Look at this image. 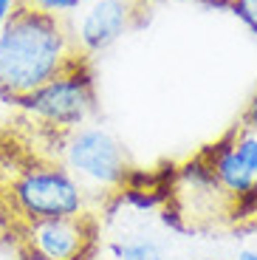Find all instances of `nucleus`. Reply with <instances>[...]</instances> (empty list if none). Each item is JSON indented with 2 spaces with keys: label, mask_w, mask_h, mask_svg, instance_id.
<instances>
[{
  "label": "nucleus",
  "mask_w": 257,
  "mask_h": 260,
  "mask_svg": "<svg viewBox=\"0 0 257 260\" xmlns=\"http://www.w3.org/2000/svg\"><path fill=\"white\" fill-rule=\"evenodd\" d=\"M136 20L133 0H88L71 20H65L74 48L82 59L113 48Z\"/></svg>",
  "instance_id": "obj_7"
},
{
  "label": "nucleus",
  "mask_w": 257,
  "mask_h": 260,
  "mask_svg": "<svg viewBox=\"0 0 257 260\" xmlns=\"http://www.w3.org/2000/svg\"><path fill=\"white\" fill-rule=\"evenodd\" d=\"M20 9V0H0V31L6 28V23L12 20V14Z\"/></svg>",
  "instance_id": "obj_12"
},
{
  "label": "nucleus",
  "mask_w": 257,
  "mask_h": 260,
  "mask_svg": "<svg viewBox=\"0 0 257 260\" xmlns=\"http://www.w3.org/2000/svg\"><path fill=\"white\" fill-rule=\"evenodd\" d=\"M0 212H3V176H0Z\"/></svg>",
  "instance_id": "obj_16"
},
{
  "label": "nucleus",
  "mask_w": 257,
  "mask_h": 260,
  "mask_svg": "<svg viewBox=\"0 0 257 260\" xmlns=\"http://www.w3.org/2000/svg\"><path fill=\"white\" fill-rule=\"evenodd\" d=\"M226 9L257 37V0H226Z\"/></svg>",
  "instance_id": "obj_10"
},
{
  "label": "nucleus",
  "mask_w": 257,
  "mask_h": 260,
  "mask_svg": "<svg viewBox=\"0 0 257 260\" xmlns=\"http://www.w3.org/2000/svg\"><path fill=\"white\" fill-rule=\"evenodd\" d=\"M108 254L110 260H167V252H164L161 241L147 232L122 235V238L110 241Z\"/></svg>",
  "instance_id": "obj_8"
},
{
  "label": "nucleus",
  "mask_w": 257,
  "mask_h": 260,
  "mask_svg": "<svg viewBox=\"0 0 257 260\" xmlns=\"http://www.w3.org/2000/svg\"><path fill=\"white\" fill-rule=\"evenodd\" d=\"M88 0H20V6L31 9V12H40V14H48L54 20H71L79 9L85 6Z\"/></svg>",
  "instance_id": "obj_9"
},
{
  "label": "nucleus",
  "mask_w": 257,
  "mask_h": 260,
  "mask_svg": "<svg viewBox=\"0 0 257 260\" xmlns=\"http://www.w3.org/2000/svg\"><path fill=\"white\" fill-rule=\"evenodd\" d=\"M235 260H257V249H240Z\"/></svg>",
  "instance_id": "obj_13"
},
{
  "label": "nucleus",
  "mask_w": 257,
  "mask_h": 260,
  "mask_svg": "<svg viewBox=\"0 0 257 260\" xmlns=\"http://www.w3.org/2000/svg\"><path fill=\"white\" fill-rule=\"evenodd\" d=\"M240 124H243V127L257 130V88H254V93H251V99L246 102V111H243V119H240Z\"/></svg>",
  "instance_id": "obj_11"
},
{
  "label": "nucleus",
  "mask_w": 257,
  "mask_h": 260,
  "mask_svg": "<svg viewBox=\"0 0 257 260\" xmlns=\"http://www.w3.org/2000/svg\"><path fill=\"white\" fill-rule=\"evenodd\" d=\"M14 108L48 136H59L90 122L97 113V85L88 62L77 59L34 93L23 96Z\"/></svg>",
  "instance_id": "obj_4"
},
{
  "label": "nucleus",
  "mask_w": 257,
  "mask_h": 260,
  "mask_svg": "<svg viewBox=\"0 0 257 260\" xmlns=\"http://www.w3.org/2000/svg\"><path fill=\"white\" fill-rule=\"evenodd\" d=\"M12 226L17 249H26L48 260H90L99 243V226L93 215L12 223Z\"/></svg>",
  "instance_id": "obj_6"
},
{
  "label": "nucleus",
  "mask_w": 257,
  "mask_h": 260,
  "mask_svg": "<svg viewBox=\"0 0 257 260\" xmlns=\"http://www.w3.org/2000/svg\"><path fill=\"white\" fill-rule=\"evenodd\" d=\"M51 142L57 147L54 161H59L82 184L90 201L93 195H119L127 187L133 164H130L127 147L110 127L90 119L68 133L51 136Z\"/></svg>",
  "instance_id": "obj_3"
},
{
  "label": "nucleus",
  "mask_w": 257,
  "mask_h": 260,
  "mask_svg": "<svg viewBox=\"0 0 257 260\" xmlns=\"http://www.w3.org/2000/svg\"><path fill=\"white\" fill-rule=\"evenodd\" d=\"M82 59L62 20L20 6L0 31V99L17 105Z\"/></svg>",
  "instance_id": "obj_1"
},
{
  "label": "nucleus",
  "mask_w": 257,
  "mask_h": 260,
  "mask_svg": "<svg viewBox=\"0 0 257 260\" xmlns=\"http://www.w3.org/2000/svg\"><path fill=\"white\" fill-rule=\"evenodd\" d=\"M201 164L223 204L240 215L257 187V130L238 124L229 136L206 150Z\"/></svg>",
  "instance_id": "obj_5"
},
{
  "label": "nucleus",
  "mask_w": 257,
  "mask_h": 260,
  "mask_svg": "<svg viewBox=\"0 0 257 260\" xmlns=\"http://www.w3.org/2000/svg\"><path fill=\"white\" fill-rule=\"evenodd\" d=\"M3 212L12 215V223L93 215L85 187L54 158L26 161L3 178Z\"/></svg>",
  "instance_id": "obj_2"
},
{
  "label": "nucleus",
  "mask_w": 257,
  "mask_h": 260,
  "mask_svg": "<svg viewBox=\"0 0 257 260\" xmlns=\"http://www.w3.org/2000/svg\"><path fill=\"white\" fill-rule=\"evenodd\" d=\"M17 260H48V257H40V254H31L26 249H17Z\"/></svg>",
  "instance_id": "obj_14"
},
{
  "label": "nucleus",
  "mask_w": 257,
  "mask_h": 260,
  "mask_svg": "<svg viewBox=\"0 0 257 260\" xmlns=\"http://www.w3.org/2000/svg\"><path fill=\"white\" fill-rule=\"evenodd\" d=\"M243 212H257V187H254V195L249 198V204L243 207Z\"/></svg>",
  "instance_id": "obj_15"
}]
</instances>
